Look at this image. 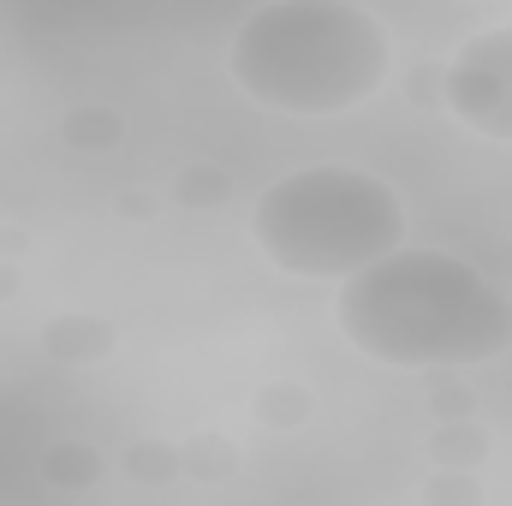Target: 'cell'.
<instances>
[{"instance_id":"6da1fadb","label":"cell","mask_w":512,"mask_h":506,"mask_svg":"<svg viewBox=\"0 0 512 506\" xmlns=\"http://www.w3.org/2000/svg\"><path fill=\"white\" fill-rule=\"evenodd\" d=\"M334 328L387 370H471L512 352V298L465 256L405 245L334 292Z\"/></svg>"},{"instance_id":"7a4b0ae2","label":"cell","mask_w":512,"mask_h":506,"mask_svg":"<svg viewBox=\"0 0 512 506\" xmlns=\"http://www.w3.org/2000/svg\"><path fill=\"white\" fill-rule=\"evenodd\" d=\"M387 24L358 0H268L227 42L233 84L268 114L328 120L364 108L387 84Z\"/></svg>"},{"instance_id":"3957f363","label":"cell","mask_w":512,"mask_h":506,"mask_svg":"<svg viewBox=\"0 0 512 506\" xmlns=\"http://www.w3.org/2000/svg\"><path fill=\"white\" fill-rule=\"evenodd\" d=\"M251 239L292 280H352L405 251V203L382 173L316 161L280 173L251 209Z\"/></svg>"},{"instance_id":"277c9868","label":"cell","mask_w":512,"mask_h":506,"mask_svg":"<svg viewBox=\"0 0 512 506\" xmlns=\"http://www.w3.org/2000/svg\"><path fill=\"white\" fill-rule=\"evenodd\" d=\"M447 114L489 143H512V24H489L453 48Z\"/></svg>"},{"instance_id":"5b68a950","label":"cell","mask_w":512,"mask_h":506,"mask_svg":"<svg viewBox=\"0 0 512 506\" xmlns=\"http://www.w3.org/2000/svg\"><path fill=\"white\" fill-rule=\"evenodd\" d=\"M36 340H42V352H48L54 364H66V370H84V364H102V358H114V346H120V328H114L108 316H96V310H54V316L36 328Z\"/></svg>"},{"instance_id":"8992f818","label":"cell","mask_w":512,"mask_h":506,"mask_svg":"<svg viewBox=\"0 0 512 506\" xmlns=\"http://www.w3.org/2000/svg\"><path fill=\"white\" fill-rule=\"evenodd\" d=\"M102 477H108V453H102L96 441L66 435V441H48V447H42V483H48V489L84 495V489H96Z\"/></svg>"},{"instance_id":"52a82bcc","label":"cell","mask_w":512,"mask_h":506,"mask_svg":"<svg viewBox=\"0 0 512 506\" xmlns=\"http://www.w3.org/2000/svg\"><path fill=\"white\" fill-rule=\"evenodd\" d=\"M423 453H429V471H483L489 453H495V435L477 417L471 423H435Z\"/></svg>"},{"instance_id":"ba28073f","label":"cell","mask_w":512,"mask_h":506,"mask_svg":"<svg viewBox=\"0 0 512 506\" xmlns=\"http://www.w3.org/2000/svg\"><path fill=\"white\" fill-rule=\"evenodd\" d=\"M60 143L78 149V155H108V149L126 143V114L108 108V102H78V108H66V120H60Z\"/></svg>"},{"instance_id":"9c48e42d","label":"cell","mask_w":512,"mask_h":506,"mask_svg":"<svg viewBox=\"0 0 512 506\" xmlns=\"http://www.w3.org/2000/svg\"><path fill=\"white\" fill-rule=\"evenodd\" d=\"M310 411H316V393L304 387V381H262L251 399V417L256 429H274V435H292V429H304L310 423Z\"/></svg>"},{"instance_id":"30bf717a","label":"cell","mask_w":512,"mask_h":506,"mask_svg":"<svg viewBox=\"0 0 512 506\" xmlns=\"http://www.w3.org/2000/svg\"><path fill=\"white\" fill-rule=\"evenodd\" d=\"M120 477H131L137 489H167V483H179L185 477V465H179V441H167V435H137L120 447Z\"/></svg>"},{"instance_id":"8fae6325","label":"cell","mask_w":512,"mask_h":506,"mask_svg":"<svg viewBox=\"0 0 512 506\" xmlns=\"http://www.w3.org/2000/svg\"><path fill=\"white\" fill-rule=\"evenodd\" d=\"M179 465L191 483H227L239 471V441L227 429H191L179 441Z\"/></svg>"},{"instance_id":"7c38bea8","label":"cell","mask_w":512,"mask_h":506,"mask_svg":"<svg viewBox=\"0 0 512 506\" xmlns=\"http://www.w3.org/2000/svg\"><path fill=\"white\" fill-rule=\"evenodd\" d=\"M167 197H173L179 209H191V215L227 209V203H233V173H227V167H215V161H185V167L173 173Z\"/></svg>"},{"instance_id":"4fadbf2b","label":"cell","mask_w":512,"mask_h":506,"mask_svg":"<svg viewBox=\"0 0 512 506\" xmlns=\"http://www.w3.org/2000/svg\"><path fill=\"white\" fill-rule=\"evenodd\" d=\"M423 411H429V423H471V417H477V387H471V381H459V376L429 381Z\"/></svg>"},{"instance_id":"5bb4252c","label":"cell","mask_w":512,"mask_h":506,"mask_svg":"<svg viewBox=\"0 0 512 506\" xmlns=\"http://www.w3.org/2000/svg\"><path fill=\"white\" fill-rule=\"evenodd\" d=\"M423 506H483V477L477 471H429Z\"/></svg>"},{"instance_id":"9a60e30c","label":"cell","mask_w":512,"mask_h":506,"mask_svg":"<svg viewBox=\"0 0 512 506\" xmlns=\"http://www.w3.org/2000/svg\"><path fill=\"white\" fill-rule=\"evenodd\" d=\"M405 102L423 108V114L447 108V60H417V66H405Z\"/></svg>"},{"instance_id":"2e32d148","label":"cell","mask_w":512,"mask_h":506,"mask_svg":"<svg viewBox=\"0 0 512 506\" xmlns=\"http://www.w3.org/2000/svg\"><path fill=\"white\" fill-rule=\"evenodd\" d=\"M114 215H120V221H131V227L155 221V215H161V191H137V185H131V191H120V197H114Z\"/></svg>"},{"instance_id":"e0dca14e","label":"cell","mask_w":512,"mask_h":506,"mask_svg":"<svg viewBox=\"0 0 512 506\" xmlns=\"http://www.w3.org/2000/svg\"><path fill=\"white\" fill-rule=\"evenodd\" d=\"M6 298H18V262L12 256H0V304Z\"/></svg>"}]
</instances>
